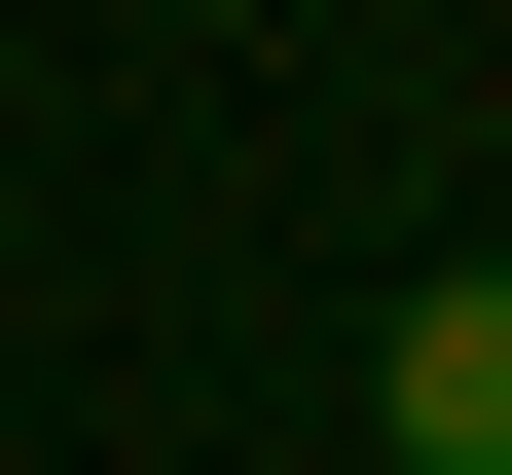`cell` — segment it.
I'll list each match as a JSON object with an SVG mask.
<instances>
[{"instance_id":"1","label":"cell","mask_w":512,"mask_h":475,"mask_svg":"<svg viewBox=\"0 0 512 475\" xmlns=\"http://www.w3.org/2000/svg\"><path fill=\"white\" fill-rule=\"evenodd\" d=\"M366 475H512V256L366 293Z\"/></svg>"}]
</instances>
